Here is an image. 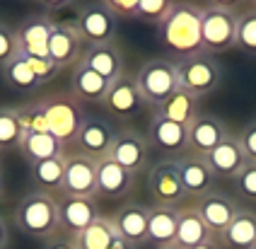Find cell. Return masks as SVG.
I'll return each mask as SVG.
<instances>
[{
	"mask_svg": "<svg viewBox=\"0 0 256 249\" xmlns=\"http://www.w3.org/2000/svg\"><path fill=\"white\" fill-rule=\"evenodd\" d=\"M176 75H179V88L194 92L200 100L213 94L222 82V68L208 54L179 58L176 60Z\"/></svg>",
	"mask_w": 256,
	"mask_h": 249,
	"instance_id": "6",
	"label": "cell"
},
{
	"mask_svg": "<svg viewBox=\"0 0 256 249\" xmlns=\"http://www.w3.org/2000/svg\"><path fill=\"white\" fill-rule=\"evenodd\" d=\"M176 167H179V176L186 189V196H203L215 186V174L208 167V162L203 155H194V152H184L179 158H174Z\"/></svg>",
	"mask_w": 256,
	"mask_h": 249,
	"instance_id": "19",
	"label": "cell"
},
{
	"mask_svg": "<svg viewBox=\"0 0 256 249\" xmlns=\"http://www.w3.org/2000/svg\"><path fill=\"white\" fill-rule=\"evenodd\" d=\"M36 2H42V8L51 15V12H56V10H66V8H70L75 0H36Z\"/></svg>",
	"mask_w": 256,
	"mask_h": 249,
	"instance_id": "43",
	"label": "cell"
},
{
	"mask_svg": "<svg viewBox=\"0 0 256 249\" xmlns=\"http://www.w3.org/2000/svg\"><path fill=\"white\" fill-rule=\"evenodd\" d=\"M100 218V208L94 198L85 196H63L58 201V220H60V230L66 234H80L85 228H90L94 220Z\"/></svg>",
	"mask_w": 256,
	"mask_h": 249,
	"instance_id": "17",
	"label": "cell"
},
{
	"mask_svg": "<svg viewBox=\"0 0 256 249\" xmlns=\"http://www.w3.org/2000/svg\"><path fill=\"white\" fill-rule=\"evenodd\" d=\"M148 189L155 196L157 204L162 206H179L186 198V189L179 176V167L174 158L155 162L148 172Z\"/></svg>",
	"mask_w": 256,
	"mask_h": 249,
	"instance_id": "12",
	"label": "cell"
},
{
	"mask_svg": "<svg viewBox=\"0 0 256 249\" xmlns=\"http://www.w3.org/2000/svg\"><path fill=\"white\" fill-rule=\"evenodd\" d=\"M12 220L20 232L34 240H51L60 230L56 196L44 191H29L14 206Z\"/></svg>",
	"mask_w": 256,
	"mask_h": 249,
	"instance_id": "2",
	"label": "cell"
},
{
	"mask_svg": "<svg viewBox=\"0 0 256 249\" xmlns=\"http://www.w3.org/2000/svg\"><path fill=\"white\" fill-rule=\"evenodd\" d=\"M237 140H240V146H242L246 160L256 162V118H254V121H249L242 131H240Z\"/></svg>",
	"mask_w": 256,
	"mask_h": 249,
	"instance_id": "40",
	"label": "cell"
},
{
	"mask_svg": "<svg viewBox=\"0 0 256 249\" xmlns=\"http://www.w3.org/2000/svg\"><path fill=\"white\" fill-rule=\"evenodd\" d=\"M116 138V128L106 121V118L100 116H85L80 131H78V138H75V146H78V152L82 155H90L94 160H102L109 155V148Z\"/></svg>",
	"mask_w": 256,
	"mask_h": 249,
	"instance_id": "14",
	"label": "cell"
},
{
	"mask_svg": "<svg viewBox=\"0 0 256 249\" xmlns=\"http://www.w3.org/2000/svg\"><path fill=\"white\" fill-rule=\"evenodd\" d=\"M29 182L34 184V191H44L56 196L63 189V158L39 160L29 164Z\"/></svg>",
	"mask_w": 256,
	"mask_h": 249,
	"instance_id": "30",
	"label": "cell"
},
{
	"mask_svg": "<svg viewBox=\"0 0 256 249\" xmlns=\"http://www.w3.org/2000/svg\"><path fill=\"white\" fill-rule=\"evenodd\" d=\"M17 54V30L0 22V68Z\"/></svg>",
	"mask_w": 256,
	"mask_h": 249,
	"instance_id": "39",
	"label": "cell"
},
{
	"mask_svg": "<svg viewBox=\"0 0 256 249\" xmlns=\"http://www.w3.org/2000/svg\"><path fill=\"white\" fill-rule=\"evenodd\" d=\"M54 22L56 20L48 12L24 17L17 27V51L24 56H48V36Z\"/></svg>",
	"mask_w": 256,
	"mask_h": 249,
	"instance_id": "13",
	"label": "cell"
},
{
	"mask_svg": "<svg viewBox=\"0 0 256 249\" xmlns=\"http://www.w3.org/2000/svg\"><path fill=\"white\" fill-rule=\"evenodd\" d=\"M148 140H150V148H157L172 158H179L188 152V126L160 116H150Z\"/></svg>",
	"mask_w": 256,
	"mask_h": 249,
	"instance_id": "16",
	"label": "cell"
},
{
	"mask_svg": "<svg viewBox=\"0 0 256 249\" xmlns=\"http://www.w3.org/2000/svg\"><path fill=\"white\" fill-rule=\"evenodd\" d=\"M198 114H200V97H196L194 92H188L184 88L174 90L164 102H160L152 109V116L176 121V124H186V126Z\"/></svg>",
	"mask_w": 256,
	"mask_h": 249,
	"instance_id": "26",
	"label": "cell"
},
{
	"mask_svg": "<svg viewBox=\"0 0 256 249\" xmlns=\"http://www.w3.org/2000/svg\"><path fill=\"white\" fill-rule=\"evenodd\" d=\"M210 240H218V237H213V232L208 230L198 208L196 206H179V222H176L174 244L179 249H194L203 242H210Z\"/></svg>",
	"mask_w": 256,
	"mask_h": 249,
	"instance_id": "24",
	"label": "cell"
},
{
	"mask_svg": "<svg viewBox=\"0 0 256 249\" xmlns=\"http://www.w3.org/2000/svg\"><path fill=\"white\" fill-rule=\"evenodd\" d=\"M157 36L162 46L172 51L176 60L203 54L200 44V8L191 0H176L170 15L157 24Z\"/></svg>",
	"mask_w": 256,
	"mask_h": 249,
	"instance_id": "1",
	"label": "cell"
},
{
	"mask_svg": "<svg viewBox=\"0 0 256 249\" xmlns=\"http://www.w3.org/2000/svg\"><path fill=\"white\" fill-rule=\"evenodd\" d=\"M109 220L116 228L118 237L128 240L130 244L140 247L148 242V206L128 201L121 208H116L109 216Z\"/></svg>",
	"mask_w": 256,
	"mask_h": 249,
	"instance_id": "20",
	"label": "cell"
},
{
	"mask_svg": "<svg viewBox=\"0 0 256 249\" xmlns=\"http://www.w3.org/2000/svg\"><path fill=\"white\" fill-rule=\"evenodd\" d=\"M222 244H220V240H210V242H203V244H198V247L194 249H220Z\"/></svg>",
	"mask_w": 256,
	"mask_h": 249,
	"instance_id": "47",
	"label": "cell"
},
{
	"mask_svg": "<svg viewBox=\"0 0 256 249\" xmlns=\"http://www.w3.org/2000/svg\"><path fill=\"white\" fill-rule=\"evenodd\" d=\"M116 237H118V232L112 225V220L100 216L90 228H85L80 234H75V244H78V249H109V244Z\"/></svg>",
	"mask_w": 256,
	"mask_h": 249,
	"instance_id": "32",
	"label": "cell"
},
{
	"mask_svg": "<svg viewBox=\"0 0 256 249\" xmlns=\"http://www.w3.org/2000/svg\"><path fill=\"white\" fill-rule=\"evenodd\" d=\"M22 152V158L32 164L39 160H51V158H63L66 146L58 140L54 133H24L22 143L17 148Z\"/></svg>",
	"mask_w": 256,
	"mask_h": 249,
	"instance_id": "28",
	"label": "cell"
},
{
	"mask_svg": "<svg viewBox=\"0 0 256 249\" xmlns=\"http://www.w3.org/2000/svg\"><path fill=\"white\" fill-rule=\"evenodd\" d=\"M196 208H198V213L203 216V220H206L208 230H210L213 237H218V240H220V234L228 230V225L234 220V216L240 213V206L234 204L228 194L215 191V189L208 191V194H203V196H198Z\"/></svg>",
	"mask_w": 256,
	"mask_h": 249,
	"instance_id": "15",
	"label": "cell"
},
{
	"mask_svg": "<svg viewBox=\"0 0 256 249\" xmlns=\"http://www.w3.org/2000/svg\"><path fill=\"white\" fill-rule=\"evenodd\" d=\"M242 54L256 56V8L237 15V44Z\"/></svg>",
	"mask_w": 256,
	"mask_h": 249,
	"instance_id": "34",
	"label": "cell"
},
{
	"mask_svg": "<svg viewBox=\"0 0 256 249\" xmlns=\"http://www.w3.org/2000/svg\"><path fill=\"white\" fill-rule=\"evenodd\" d=\"M234 189L246 201H256V162H246L234 176Z\"/></svg>",
	"mask_w": 256,
	"mask_h": 249,
	"instance_id": "38",
	"label": "cell"
},
{
	"mask_svg": "<svg viewBox=\"0 0 256 249\" xmlns=\"http://www.w3.org/2000/svg\"><path fill=\"white\" fill-rule=\"evenodd\" d=\"M109 249H138L136 244H130L128 240H124V237H116L114 242L109 244Z\"/></svg>",
	"mask_w": 256,
	"mask_h": 249,
	"instance_id": "46",
	"label": "cell"
},
{
	"mask_svg": "<svg viewBox=\"0 0 256 249\" xmlns=\"http://www.w3.org/2000/svg\"><path fill=\"white\" fill-rule=\"evenodd\" d=\"M157 249H179L176 244H167V247H157Z\"/></svg>",
	"mask_w": 256,
	"mask_h": 249,
	"instance_id": "49",
	"label": "cell"
},
{
	"mask_svg": "<svg viewBox=\"0 0 256 249\" xmlns=\"http://www.w3.org/2000/svg\"><path fill=\"white\" fill-rule=\"evenodd\" d=\"M80 63H85L87 68L97 70L102 78H106L109 82L116 80L118 75L126 73V60H124V54L121 48L112 42V44H87L82 56H80Z\"/></svg>",
	"mask_w": 256,
	"mask_h": 249,
	"instance_id": "23",
	"label": "cell"
},
{
	"mask_svg": "<svg viewBox=\"0 0 256 249\" xmlns=\"http://www.w3.org/2000/svg\"><path fill=\"white\" fill-rule=\"evenodd\" d=\"M22 124L14 106H0V150H12L22 143Z\"/></svg>",
	"mask_w": 256,
	"mask_h": 249,
	"instance_id": "33",
	"label": "cell"
},
{
	"mask_svg": "<svg viewBox=\"0 0 256 249\" xmlns=\"http://www.w3.org/2000/svg\"><path fill=\"white\" fill-rule=\"evenodd\" d=\"M0 75H2L5 88L14 90V92H22V94L36 92V90L42 88L39 80H36V75L32 73V68L27 66V60L22 58L20 54H14L12 58L0 68Z\"/></svg>",
	"mask_w": 256,
	"mask_h": 249,
	"instance_id": "31",
	"label": "cell"
},
{
	"mask_svg": "<svg viewBox=\"0 0 256 249\" xmlns=\"http://www.w3.org/2000/svg\"><path fill=\"white\" fill-rule=\"evenodd\" d=\"M136 189V174L109 158L97 160V196L124 198Z\"/></svg>",
	"mask_w": 256,
	"mask_h": 249,
	"instance_id": "21",
	"label": "cell"
},
{
	"mask_svg": "<svg viewBox=\"0 0 256 249\" xmlns=\"http://www.w3.org/2000/svg\"><path fill=\"white\" fill-rule=\"evenodd\" d=\"M2 191H5V184H2V174H0V201H2Z\"/></svg>",
	"mask_w": 256,
	"mask_h": 249,
	"instance_id": "48",
	"label": "cell"
},
{
	"mask_svg": "<svg viewBox=\"0 0 256 249\" xmlns=\"http://www.w3.org/2000/svg\"><path fill=\"white\" fill-rule=\"evenodd\" d=\"M8 244H10V228H8L5 218L0 216V249H5Z\"/></svg>",
	"mask_w": 256,
	"mask_h": 249,
	"instance_id": "45",
	"label": "cell"
},
{
	"mask_svg": "<svg viewBox=\"0 0 256 249\" xmlns=\"http://www.w3.org/2000/svg\"><path fill=\"white\" fill-rule=\"evenodd\" d=\"M230 136V128L218 116L198 114L188 124V152L194 155H208L210 150L220 146Z\"/></svg>",
	"mask_w": 256,
	"mask_h": 249,
	"instance_id": "18",
	"label": "cell"
},
{
	"mask_svg": "<svg viewBox=\"0 0 256 249\" xmlns=\"http://www.w3.org/2000/svg\"><path fill=\"white\" fill-rule=\"evenodd\" d=\"M252 2H256V0H252Z\"/></svg>",
	"mask_w": 256,
	"mask_h": 249,
	"instance_id": "51",
	"label": "cell"
},
{
	"mask_svg": "<svg viewBox=\"0 0 256 249\" xmlns=\"http://www.w3.org/2000/svg\"><path fill=\"white\" fill-rule=\"evenodd\" d=\"M39 102H42L46 118H48V131L54 133L63 146L75 143L78 131H80V126L87 116L82 104L78 102L70 92H54Z\"/></svg>",
	"mask_w": 256,
	"mask_h": 249,
	"instance_id": "3",
	"label": "cell"
},
{
	"mask_svg": "<svg viewBox=\"0 0 256 249\" xmlns=\"http://www.w3.org/2000/svg\"><path fill=\"white\" fill-rule=\"evenodd\" d=\"M17 114H20V124H22V131L24 133H51L48 131L46 112H44V106L39 100L17 106Z\"/></svg>",
	"mask_w": 256,
	"mask_h": 249,
	"instance_id": "35",
	"label": "cell"
},
{
	"mask_svg": "<svg viewBox=\"0 0 256 249\" xmlns=\"http://www.w3.org/2000/svg\"><path fill=\"white\" fill-rule=\"evenodd\" d=\"M116 17H124V20H136V8L140 0H102Z\"/></svg>",
	"mask_w": 256,
	"mask_h": 249,
	"instance_id": "41",
	"label": "cell"
},
{
	"mask_svg": "<svg viewBox=\"0 0 256 249\" xmlns=\"http://www.w3.org/2000/svg\"><path fill=\"white\" fill-rule=\"evenodd\" d=\"M179 222V206H150L148 208V242L155 247L174 244Z\"/></svg>",
	"mask_w": 256,
	"mask_h": 249,
	"instance_id": "27",
	"label": "cell"
},
{
	"mask_svg": "<svg viewBox=\"0 0 256 249\" xmlns=\"http://www.w3.org/2000/svg\"><path fill=\"white\" fill-rule=\"evenodd\" d=\"M256 242V213L240 208V213L228 225V230L220 234V244L228 249H252Z\"/></svg>",
	"mask_w": 256,
	"mask_h": 249,
	"instance_id": "29",
	"label": "cell"
},
{
	"mask_svg": "<svg viewBox=\"0 0 256 249\" xmlns=\"http://www.w3.org/2000/svg\"><path fill=\"white\" fill-rule=\"evenodd\" d=\"M102 106L106 109L109 116L118 118V121H128V118L138 116L148 104H145L140 90L136 85V75L124 73V75H118L116 80H112Z\"/></svg>",
	"mask_w": 256,
	"mask_h": 249,
	"instance_id": "10",
	"label": "cell"
},
{
	"mask_svg": "<svg viewBox=\"0 0 256 249\" xmlns=\"http://www.w3.org/2000/svg\"><path fill=\"white\" fill-rule=\"evenodd\" d=\"M237 15L234 10L225 8H213L206 5L200 8V44L203 54L215 56L232 51L237 44Z\"/></svg>",
	"mask_w": 256,
	"mask_h": 249,
	"instance_id": "4",
	"label": "cell"
},
{
	"mask_svg": "<svg viewBox=\"0 0 256 249\" xmlns=\"http://www.w3.org/2000/svg\"><path fill=\"white\" fill-rule=\"evenodd\" d=\"M176 0H140L138 8H136V20L140 22H148V24H160L164 17L170 15L172 5Z\"/></svg>",
	"mask_w": 256,
	"mask_h": 249,
	"instance_id": "36",
	"label": "cell"
},
{
	"mask_svg": "<svg viewBox=\"0 0 256 249\" xmlns=\"http://www.w3.org/2000/svg\"><path fill=\"white\" fill-rule=\"evenodd\" d=\"M75 27L80 30L85 44H112L118 32V17L102 0H87L78 8Z\"/></svg>",
	"mask_w": 256,
	"mask_h": 249,
	"instance_id": "7",
	"label": "cell"
},
{
	"mask_svg": "<svg viewBox=\"0 0 256 249\" xmlns=\"http://www.w3.org/2000/svg\"><path fill=\"white\" fill-rule=\"evenodd\" d=\"M109 160H114L116 164L126 167L128 172L138 176L140 172L148 170L150 162V140L148 136H142L136 128H118L112 148H109Z\"/></svg>",
	"mask_w": 256,
	"mask_h": 249,
	"instance_id": "9",
	"label": "cell"
},
{
	"mask_svg": "<svg viewBox=\"0 0 256 249\" xmlns=\"http://www.w3.org/2000/svg\"><path fill=\"white\" fill-rule=\"evenodd\" d=\"M17 54H20V51H17ZM20 56L27 60V66L32 68V73L36 75L39 85H46V82L56 80V75L60 73V68H58L48 56H24V54H20Z\"/></svg>",
	"mask_w": 256,
	"mask_h": 249,
	"instance_id": "37",
	"label": "cell"
},
{
	"mask_svg": "<svg viewBox=\"0 0 256 249\" xmlns=\"http://www.w3.org/2000/svg\"><path fill=\"white\" fill-rule=\"evenodd\" d=\"M242 2L244 0H208V5H213V8H225V10H234V12Z\"/></svg>",
	"mask_w": 256,
	"mask_h": 249,
	"instance_id": "44",
	"label": "cell"
},
{
	"mask_svg": "<svg viewBox=\"0 0 256 249\" xmlns=\"http://www.w3.org/2000/svg\"><path fill=\"white\" fill-rule=\"evenodd\" d=\"M85 51V39L80 30L75 27V20H56L48 36V58L58 68H75L80 63V56Z\"/></svg>",
	"mask_w": 256,
	"mask_h": 249,
	"instance_id": "11",
	"label": "cell"
},
{
	"mask_svg": "<svg viewBox=\"0 0 256 249\" xmlns=\"http://www.w3.org/2000/svg\"><path fill=\"white\" fill-rule=\"evenodd\" d=\"M136 85L140 90L145 104L155 109L157 104L164 102L174 90H179L176 60L164 58V56L145 60L136 73Z\"/></svg>",
	"mask_w": 256,
	"mask_h": 249,
	"instance_id": "5",
	"label": "cell"
},
{
	"mask_svg": "<svg viewBox=\"0 0 256 249\" xmlns=\"http://www.w3.org/2000/svg\"><path fill=\"white\" fill-rule=\"evenodd\" d=\"M206 162H208V167L213 170L215 179H234L249 160H246V155H244L237 136L230 133L220 146L206 155Z\"/></svg>",
	"mask_w": 256,
	"mask_h": 249,
	"instance_id": "22",
	"label": "cell"
},
{
	"mask_svg": "<svg viewBox=\"0 0 256 249\" xmlns=\"http://www.w3.org/2000/svg\"><path fill=\"white\" fill-rule=\"evenodd\" d=\"M252 249H256V242H254V247H252Z\"/></svg>",
	"mask_w": 256,
	"mask_h": 249,
	"instance_id": "50",
	"label": "cell"
},
{
	"mask_svg": "<svg viewBox=\"0 0 256 249\" xmlns=\"http://www.w3.org/2000/svg\"><path fill=\"white\" fill-rule=\"evenodd\" d=\"M42 249H78V244H75V237L70 234H56V237L46 240Z\"/></svg>",
	"mask_w": 256,
	"mask_h": 249,
	"instance_id": "42",
	"label": "cell"
},
{
	"mask_svg": "<svg viewBox=\"0 0 256 249\" xmlns=\"http://www.w3.org/2000/svg\"><path fill=\"white\" fill-rule=\"evenodd\" d=\"M109 80L102 78L97 70L87 68L85 63H78L70 70V94L78 102L85 104H102L109 90Z\"/></svg>",
	"mask_w": 256,
	"mask_h": 249,
	"instance_id": "25",
	"label": "cell"
},
{
	"mask_svg": "<svg viewBox=\"0 0 256 249\" xmlns=\"http://www.w3.org/2000/svg\"><path fill=\"white\" fill-rule=\"evenodd\" d=\"M60 196L97 198V160L82 152L63 155V189Z\"/></svg>",
	"mask_w": 256,
	"mask_h": 249,
	"instance_id": "8",
	"label": "cell"
}]
</instances>
